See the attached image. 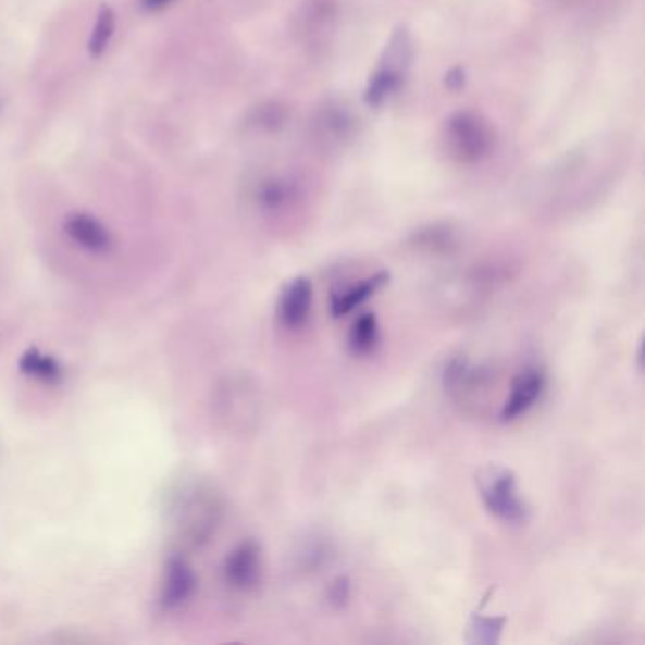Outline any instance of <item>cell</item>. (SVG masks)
<instances>
[{
  "mask_svg": "<svg viewBox=\"0 0 645 645\" xmlns=\"http://www.w3.org/2000/svg\"><path fill=\"white\" fill-rule=\"evenodd\" d=\"M411 63V40L406 30H399L386 46L385 58L379 65L377 73L371 76L365 101L370 104H381L386 97H390L406 76Z\"/></svg>",
  "mask_w": 645,
  "mask_h": 645,
  "instance_id": "3",
  "label": "cell"
},
{
  "mask_svg": "<svg viewBox=\"0 0 645 645\" xmlns=\"http://www.w3.org/2000/svg\"><path fill=\"white\" fill-rule=\"evenodd\" d=\"M174 0H142V8L146 12H161L165 8L171 7Z\"/></svg>",
  "mask_w": 645,
  "mask_h": 645,
  "instance_id": "20",
  "label": "cell"
},
{
  "mask_svg": "<svg viewBox=\"0 0 645 645\" xmlns=\"http://www.w3.org/2000/svg\"><path fill=\"white\" fill-rule=\"evenodd\" d=\"M547 377L545 371L539 368H526L522 370L511 385V394L501 407V421L513 422L521 419L522 414L529 413L532 407L536 406L537 399L544 394Z\"/></svg>",
  "mask_w": 645,
  "mask_h": 645,
  "instance_id": "7",
  "label": "cell"
},
{
  "mask_svg": "<svg viewBox=\"0 0 645 645\" xmlns=\"http://www.w3.org/2000/svg\"><path fill=\"white\" fill-rule=\"evenodd\" d=\"M20 370L29 375V377L38 379L42 383H58L63 379V368L61 363L51 358V356L44 355L38 348H29L20 360Z\"/></svg>",
  "mask_w": 645,
  "mask_h": 645,
  "instance_id": "13",
  "label": "cell"
},
{
  "mask_svg": "<svg viewBox=\"0 0 645 645\" xmlns=\"http://www.w3.org/2000/svg\"><path fill=\"white\" fill-rule=\"evenodd\" d=\"M286 120V110L281 104H263L261 109L256 110V125L265 127V129H276L281 127Z\"/></svg>",
  "mask_w": 645,
  "mask_h": 645,
  "instance_id": "18",
  "label": "cell"
},
{
  "mask_svg": "<svg viewBox=\"0 0 645 645\" xmlns=\"http://www.w3.org/2000/svg\"><path fill=\"white\" fill-rule=\"evenodd\" d=\"M320 129L324 131V137H330V140H342L350 129V117L342 110L330 109L320 120Z\"/></svg>",
  "mask_w": 645,
  "mask_h": 645,
  "instance_id": "17",
  "label": "cell"
},
{
  "mask_svg": "<svg viewBox=\"0 0 645 645\" xmlns=\"http://www.w3.org/2000/svg\"><path fill=\"white\" fill-rule=\"evenodd\" d=\"M312 284L307 276H296L284 286L276 301V319L288 330H299L311 317Z\"/></svg>",
  "mask_w": 645,
  "mask_h": 645,
  "instance_id": "8",
  "label": "cell"
},
{
  "mask_svg": "<svg viewBox=\"0 0 645 645\" xmlns=\"http://www.w3.org/2000/svg\"><path fill=\"white\" fill-rule=\"evenodd\" d=\"M222 517V504L209 488H196L182 501L181 526L191 544H204Z\"/></svg>",
  "mask_w": 645,
  "mask_h": 645,
  "instance_id": "4",
  "label": "cell"
},
{
  "mask_svg": "<svg viewBox=\"0 0 645 645\" xmlns=\"http://www.w3.org/2000/svg\"><path fill=\"white\" fill-rule=\"evenodd\" d=\"M196 588L197 578L194 568L189 566L188 560L173 555L163 570L160 593L161 608L168 609V611L182 608L184 604L191 600Z\"/></svg>",
  "mask_w": 645,
  "mask_h": 645,
  "instance_id": "6",
  "label": "cell"
},
{
  "mask_svg": "<svg viewBox=\"0 0 645 645\" xmlns=\"http://www.w3.org/2000/svg\"><path fill=\"white\" fill-rule=\"evenodd\" d=\"M298 199V188L296 182L271 176L258 184L256 188V201L265 212H278L286 209L288 204Z\"/></svg>",
  "mask_w": 645,
  "mask_h": 645,
  "instance_id": "11",
  "label": "cell"
},
{
  "mask_svg": "<svg viewBox=\"0 0 645 645\" xmlns=\"http://www.w3.org/2000/svg\"><path fill=\"white\" fill-rule=\"evenodd\" d=\"M447 142L455 160L472 165L493 152L494 133L488 124L472 112H460L449 120Z\"/></svg>",
  "mask_w": 645,
  "mask_h": 645,
  "instance_id": "2",
  "label": "cell"
},
{
  "mask_svg": "<svg viewBox=\"0 0 645 645\" xmlns=\"http://www.w3.org/2000/svg\"><path fill=\"white\" fill-rule=\"evenodd\" d=\"M65 233L69 239L74 240L78 247L94 255H104L112 248V235L109 230L97 220V218L84 214V212H74L66 216Z\"/></svg>",
  "mask_w": 645,
  "mask_h": 645,
  "instance_id": "9",
  "label": "cell"
},
{
  "mask_svg": "<svg viewBox=\"0 0 645 645\" xmlns=\"http://www.w3.org/2000/svg\"><path fill=\"white\" fill-rule=\"evenodd\" d=\"M263 575V553L255 539L237 545L224 562L225 583L235 591L247 593L260 585Z\"/></svg>",
  "mask_w": 645,
  "mask_h": 645,
  "instance_id": "5",
  "label": "cell"
},
{
  "mask_svg": "<svg viewBox=\"0 0 645 645\" xmlns=\"http://www.w3.org/2000/svg\"><path fill=\"white\" fill-rule=\"evenodd\" d=\"M388 283H390V275L383 271L377 275L363 278V281L356 283L355 286H350L347 290L334 292L332 303H330L334 319L347 317L348 312L355 311L360 305L365 303L368 299L373 298Z\"/></svg>",
  "mask_w": 645,
  "mask_h": 645,
  "instance_id": "10",
  "label": "cell"
},
{
  "mask_svg": "<svg viewBox=\"0 0 645 645\" xmlns=\"http://www.w3.org/2000/svg\"><path fill=\"white\" fill-rule=\"evenodd\" d=\"M379 339V320L373 312H365L360 319L356 320L355 326L348 335V348L356 356H368L377 348Z\"/></svg>",
  "mask_w": 645,
  "mask_h": 645,
  "instance_id": "12",
  "label": "cell"
},
{
  "mask_svg": "<svg viewBox=\"0 0 645 645\" xmlns=\"http://www.w3.org/2000/svg\"><path fill=\"white\" fill-rule=\"evenodd\" d=\"M475 483L483 506L491 516L516 526L529 522L530 509L521 498L516 473L511 470L504 466H486L479 470Z\"/></svg>",
  "mask_w": 645,
  "mask_h": 645,
  "instance_id": "1",
  "label": "cell"
},
{
  "mask_svg": "<svg viewBox=\"0 0 645 645\" xmlns=\"http://www.w3.org/2000/svg\"><path fill=\"white\" fill-rule=\"evenodd\" d=\"M114 30H116V15H114V10L110 7H102L101 12L97 14V22H95L91 37H89V42H87V50H89V53L94 58H99L102 51L107 50V46L112 40Z\"/></svg>",
  "mask_w": 645,
  "mask_h": 645,
  "instance_id": "16",
  "label": "cell"
},
{
  "mask_svg": "<svg viewBox=\"0 0 645 645\" xmlns=\"http://www.w3.org/2000/svg\"><path fill=\"white\" fill-rule=\"evenodd\" d=\"M508 623V617H483L473 613L468 629H466V642L473 645H496L500 642L504 627Z\"/></svg>",
  "mask_w": 645,
  "mask_h": 645,
  "instance_id": "14",
  "label": "cell"
},
{
  "mask_svg": "<svg viewBox=\"0 0 645 645\" xmlns=\"http://www.w3.org/2000/svg\"><path fill=\"white\" fill-rule=\"evenodd\" d=\"M348 598H350V580L339 575L327 587V603L335 609H342L343 606H347Z\"/></svg>",
  "mask_w": 645,
  "mask_h": 645,
  "instance_id": "19",
  "label": "cell"
},
{
  "mask_svg": "<svg viewBox=\"0 0 645 645\" xmlns=\"http://www.w3.org/2000/svg\"><path fill=\"white\" fill-rule=\"evenodd\" d=\"M335 17V0H309L305 7L303 33L307 37L324 35Z\"/></svg>",
  "mask_w": 645,
  "mask_h": 645,
  "instance_id": "15",
  "label": "cell"
}]
</instances>
